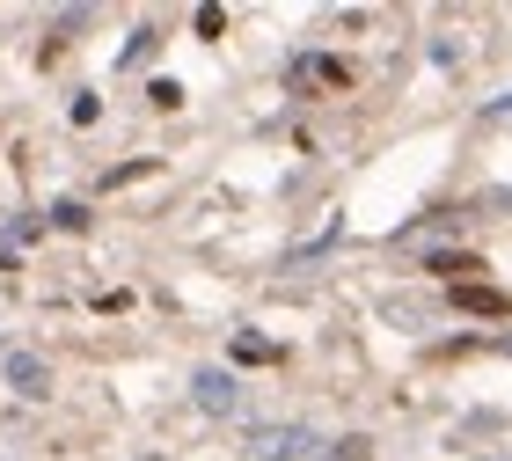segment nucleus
<instances>
[{"instance_id":"1","label":"nucleus","mask_w":512,"mask_h":461,"mask_svg":"<svg viewBox=\"0 0 512 461\" xmlns=\"http://www.w3.org/2000/svg\"><path fill=\"white\" fill-rule=\"evenodd\" d=\"M286 88H293V96H315V88H330V96H337V88H352V74H344V59H293L286 66Z\"/></svg>"},{"instance_id":"2","label":"nucleus","mask_w":512,"mask_h":461,"mask_svg":"<svg viewBox=\"0 0 512 461\" xmlns=\"http://www.w3.org/2000/svg\"><path fill=\"white\" fill-rule=\"evenodd\" d=\"M8 388H15V396H44V388H52L44 359L37 352H8Z\"/></svg>"},{"instance_id":"3","label":"nucleus","mask_w":512,"mask_h":461,"mask_svg":"<svg viewBox=\"0 0 512 461\" xmlns=\"http://www.w3.org/2000/svg\"><path fill=\"white\" fill-rule=\"evenodd\" d=\"M191 388H198V403H205V410H235V403H242L235 374H220V366H205V374H198Z\"/></svg>"},{"instance_id":"4","label":"nucleus","mask_w":512,"mask_h":461,"mask_svg":"<svg viewBox=\"0 0 512 461\" xmlns=\"http://www.w3.org/2000/svg\"><path fill=\"white\" fill-rule=\"evenodd\" d=\"M454 308H469V315H512V301L498 286H454Z\"/></svg>"},{"instance_id":"5","label":"nucleus","mask_w":512,"mask_h":461,"mask_svg":"<svg viewBox=\"0 0 512 461\" xmlns=\"http://www.w3.org/2000/svg\"><path fill=\"white\" fill-rule=\"evenodd\" d=\"M432 271H447V279H461V286H469L476 271H483V257H454V249H447V257H432Z\"/></svg>"},{"instance_id":"6","label":"nucleus","mask_w":512,"mask_h":461,"mask_svg":"<svg viewBox=\"0 0 512 461\" xmlns=\"http://www.w3.org/2000/svg\"><path fill=\"white\" fill-rule=\"evenodd\" d=\"M52 220L66 227V235H81V227H88V205H81V198H66V205H52Z\"/></svg>"},{"instance_id":"7","label":"nucleus","mask_w":512,"mask_h":461,"mask_svg":"<svg viewBox=\"0 0 512 461\" xmlns=\"http://www.w3.org/2000/svg\"><path fill=\"white\" fill-rule=\"evenodd\" d=\"M235 359H249V366H264V359H278L264 337H235Z\"/></svg>"},{"instance_id":"8","label":"nucleus","mask_w":512,"mask_h":461,"mask_svg":"<svg viewBox=\"0 0 512 461\" xmlns=\"http://www.w3.org/2000/svg\"><path fill=\"white\" fill-rule=\"evenodd\" d=\"M227 30V8H198V37H220Z\"/></svg>"},{"instance_id":"9","label":"nucleus","mask_w":512,"mask_h":461,"mask_svg":"<svg viewBox=\"0 0 512 461\" xmlns=\"http://www.w3.org/2000/svg\"><path fill=\"white\" fill-rule=\"evenodd\" d=\"M337 461H366V440H344V447H337Z\"/></svg>"}]
</instances>
